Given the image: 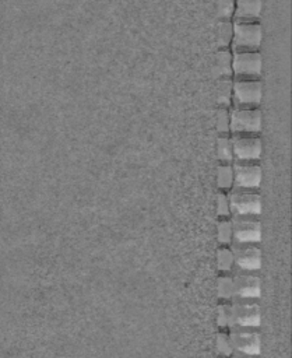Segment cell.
I'll list each match as a JSON object with an SVG mask.
<instances>
[{
    "label": "cell",
    "instance_id": "obj_1",
    "mask_svg": "<svg viewBox=\"0 0 292 358\" xmlns=\"http://www.w3.org/2000/svg\"><path fill=\"white\" fill-rule=\"evenodd\" d=\"M231 215H247L258 217L263 208L261 194L258 189L231 187L226 190Z\"/></svg>",
    "mask_w": 292,
    "mask_h": 358
},
{
    "label": "cell",
    "instance_id": "obj_2",
    "mask_svg": "<svg viewBox=\"0 0 292 358\" xmlns=\"http://www.w3.org/2000/svg\"><path fill=\"white\" fill-rule=\"evenodd\" d=\"M263 127V115L260 108L231 106L229 108V134L253 133L260 134Z\"/></svg>",
    "mask_w": 292,
    "mask_h": 358
},
{
    "label": "cell",
    "instance_id": "obj_3",
    "mask_svg": "<svg viewBox=\"0 0 292 358\" xmlns=\"http://www.w3.org/2000/svg\"><path fill=\"white\" fill-rule=\"evenodd\" d=\"M263 42V28L258 21H232V50H258Z\"/></svg>",
    "mask_w": 292,
    "mask_h": 358
},
{
    "label": "cell",
    "instance_id": "obj_4",
    "mask_svg": "<svg viewBox=\"0 0 292 358\" xmlns=\"http://www.w3.org/2000/svg\"><path fill=\"white\" fill-rule=\"evenodd\" d=\"M263 99V81L260 78L232 77V105L231 106H260Z\"/></svg>",
    "mask_w": 292,
    "mask_h": 358
},
{
    "label": "cell",
    "instance_id": "obj_5",
    "mask_svg": "<svg viewBox=\"0 0 292 358\" xmlns=\"http://www.w3.org/2000/svg\"><path fill=\"white\" fill-rule=\"evenodd\" d=\"M263 57L258 50H232V77L260 78Z\"/></svg>",
    "mask_w": 292,
    "mask_h": 358
},
{
    "label": "cell",
    "instance_id": "obj_6",
    "mask_svg": "<svg viewBox=\"0 0 292 358\" xmlns=\"http://www.w3.org/2000/svg\"><path fill=\"white\" fill-rule=\"evenodd\" d=\"M235 355H258L261 348L260 333L254 327L233 326L228 330Z\"/></svg>",
    "mask_w": 292,
    "mask_h": 358
},
{
    "label": "cell",
    "instance_id": "obj_7",
    "mask_svg": "<svg viewBox=\"0 0 292 358\" xmlns=\"http://www.w3.org/2000/svg\"><path fill=\"white\" fill-rule=\"evenodd\" d=\"M260 243H238L229 245L233 256V270L239 271H258L261 267V249ZM232 270V271H233Z\"/></svg>",
    "mask_w": 292,
    "mask_h": 358
},
{
    "label": "cell",
    "instance_id": "obj_8",
    "mask_svg": "<svg viewBox=\"0 0 292 358\" xmlns=\"http://www.w3.org/2000/svg\"><path fill=\"white\" fill-rule=\"evenodd\" d=\"M257 301L258 299H246V298H233L231 301L233 326L254 327V329L260 326L261 309Z\"/></svg>",
    "mask_w": 292,
    "mask_h": 358
},
{
    "label": "cell",
    "instance_id": "obj_9",
    "mask_svg": "<svg viewBox=\"0 0 292 358\" xmlns=\"http://www.w3.org/2000/svg\"><path fill=\"white\" fill-rule=\"evenodd\" d=\"M233 161H258L263 154V141L258 134H231Z\"/></svg>",
    "mask_w": 292,
    "mask_h": 358
},
{
    "label": "cell",
    "instance_id": "obj_10",
    "mask_svg": "<svg viewBox=\"0 0 292 358\" xmlns=\"http://www.w3.org/2000/svg\"><path fill=\"white\" fill-rule=\"evenodd\" d=\"M232 242L238 243H260L261 222L258 217L231 215Z\"/></svg>",
    "mask_w": 292,
    "mask_h": 358
},
{
    "label": "cell",
    "instance_id": "obj_11",
    "mask_svg": "<svg viewBox=\"0 0 292 358\" xmlns=\"http://www.w3.org/2000/svg\"><path fill=\"white\" fill-rule=\"evenodd\" d=\"M233 186L243 189H258L263 171L258 161H232Z\"/></svg>",
    "mask_w": 292,
    "mask_h": 358
},
{
    "label": "cell",
    "instance_id": "obj_12",
    "mask_svg": "<svg viewBox=\"0 0 292 358\" xmlns=\"http://www.w3.org/2000/svg\"><path fill=\"white\" fill-rule=\"evenodd\" d=\"M233 298L258 299L261 292V281L257 271H232Z\"/></svg>",
    "mask_w": 292,
    "mask_h": 358
},
{
    "label": "cell",
    "instance_id": "obj_13",
    "mask_svg": "<svg viewBox=\"0 0 292 358\" xmlns=\"http://www.w3.org/2000/svg\"><path fill=\"white\" fill-rule=\"evenodd\" d=\"M263 11V0H235L232 21H258Z\"/></svg>",
    "mask_w": 292,
    "mask_h": 358
},
{
    "label": "cell",
    "instance_id": "obj_14",
    "mask_svg": "<svg viewBox=\"0 0 292 358\" xmlns=\"http://www.w3.org/2000/svg\"><path fill=\"white\" fill-rule=\"evenodd\" d=\"M214 74L215 77H232V52L225 48L219 49L215 55V62H214Z\"/></svg>",
    "mask_w": 292,
    "mask_h": 358
},
{
    "label": "cell",
    "instance_id": "obj_15",
    "mask_svg": "<svg viewBox=\"0 0 292 358\" xmlns=\"http://www.w3.org/2000/svg\"><path fill=\"white\" fill-rule=\"evenodd\" d=\"M217 103L222 108H231L232 105V77H221L217 81Z\"/></svg>",
    "mask_w": 292,
    "mask_h": 358
},
{
    "label": "cell",
    "instance_id": "obj_16",
    "mask_svg": "<svg viewBox=\"0 0 292 358\" xmlns=\"http://www.w3.org/2000/svg\"><path fill=\"white\" fill-rule=\"evenodd\" d=\"M217 186L219 190H229L233 186V171L232 162H219L215 172Z\"/></svg>",
    "mask_w": 292,
    "mask_h": 358
},
{
    "label": "cell",
    "instance_id": "obj_17",
    "mask_svg": "<svg viewBox=\"0 0 292 358\" xmlns=\"http://www.w3.org/2000/svg\"><path fill=\"white\" fill-rule=\"evenodd\" d=\"M217 295L219 301H232L233 299V280L232 273H221L217 278Z\"/></svg>",
    "mask_w": 292,
    "mask_h": 358
},
{
    "label": "cell",
    "instance_id": "obj_18",
    "mask_svg": "<svg viewBox=\"0 0 292 358\" xmlns=\"http://www.w3.org/2000/svg\"><path fill=\"white\" fill-rule=\"evenodd\" d=\"M215 320H217V324L221 330H229L233 326L231 301H219V303L217 306Z\"/></svg>",
    "mask_w": 292,
    "mask_h": 358
},
{
    "label": "cell",
    "instance_id": "obj_19",
    "mask_svg": "<svg viewBox=\"0 0 292 358\" xmlns=\"http://www.w3.org/2000/svg\"><path fill=\"white\" fill-rule=\"evenodd\" d=\"M217 157L219 162H232V138L231 134H219L217 138Z\"/></svg>",
    "mask_w": 292,
    "mask_h": 358
},
{
    "label": "cell",
    "instance_id": "obj_20",
    "mask_svg": "<svg viewBox=\"0 0 292 358\" xmlns=\"http://www.w3.org/2000/svg\"><path fill=\"white\" fill-rule=\"evenodd\" d=\"M217 267L221 273H232L233 256L229 245H221L217 250Z\"/></svg>",
    "mask_w": 292,
    "mask_h": 358
},
{
    "label": "cell",
    "instance_id": "obj_21",
    "mask_svg": "<svg viewBox=\"0 0 292 358\" xmlns=\"http://www.w3.org/2000/svg\"><path fill=\"white\" fill-rule=\"evenodd\" d=\"M232 41V20H219L217 27V42L219 49L231 46Z\"/></svg>",
    "mask_w": 292,
    "mask_h": 358
},
{
    "label": "cell",
    "instance_id": "obj_22",
    "mask_svg": "<svg viewBox=\"0 0 292 358\" xmlns=\"http://www.w3.org/2000/svg\"><path fill=\"white\" fill-rule=\"evenodd\" d=\"M217 239L219 245L232 243V222L231 217H218L217 221Z\"/></svg>",
    "mask_w": 292,
    "mask_h": 358
},
{
    "label": "cell",
    "instance_id": "obj_23",
    "mask_svg": "<svg viewBox=\"0 0 292 358\" xmlns=\"http://www.w3.org/2000/svg\"><path fill=\"white\" fill-rule=\"evenodd\" d=\"M215 348H217L218 354H221V355H232L233 354L228 330L219 329V331L215 336Z\"/></svg>",
    "mask_w": 292,
    "mask_h": 358
},
{
    "label": "cell",
    "instance_id": "obj_24",
    "mask_svg": "<svg viewBox=\"0 0 292 358\" xmlns=\"http://www.w3.org/2000/svg\"><path fill=\"white\" fill-rule=\"evenodd\" d=\"M217 130L219 134H229V108L219 106L217 116Z\"/></svg>",
    "mask_w": 292,
    "mask_h": 358
},
{
    "label": "cell",
    "instance_id": "obj_25",
    "mask_svg": "<svg viewBox=\"0 0 292 358\" xmlns=\"http://www.w3.org/2000/svg\"><path fill=\"white\" fill-rule=\"evenodd\" d=\"M235 8V0H218L217 15L219 20H232Z\"/></svg>",
    "mask_w": 292,
    "mask_h": 358
},
{
    "label": "cell",
    "instance_id": "obj_26",
    "mask_svg": "<svg viewBox=\"0 0 292 358\" xmlns=\"http://www.w3.org/2000/svg\"><path fill=\"white\" fill-rule=\"evenodd\" d=\"M217 215L218 217H231V208H229V201L225 190H219L217 193V204H215Z\"/></svg>",
    "mask_w": 292,
    "mask_h": 358
}]
</instances>
